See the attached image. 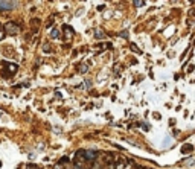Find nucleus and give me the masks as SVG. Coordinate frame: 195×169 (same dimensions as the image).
<instances>
[{
  "label": "nucleus",
  "mask_w": 195,
  "mask_h": 169,
  "mask_svg": "<svg viewBox=\"0 0 195 169\" xmlns=\"http://www.w3.org/2000/svg\"><path fill=\"white\" fill-rule=\"evenodd\" d=\"M82 157H84V160H96V157H98V154H96V151H84V149H81V151H78Z\"/></svg>",
  "instance_id": "3"
},
{
  "label": "nucleus",
  "mask_w": 195,
  "mask_h": 169,
  "mask_svg": "<svg viewBox=\"0 0 195 169\" xmlns=\"http://www.w3.org/2000/svg\"><path fill=\"white\" fill-rule=\"evenodd\" d=\"M51 37L57 40V38H60V37H61V34H60V31H58V29H55V28H54V29L51 31Z\"/></svg>",
  "instance_id": "5"
},
{
  "label": "nucleus",
  "mask_w": 195,
  "mask_h": 169,
  "mask_svg": "<svg viewBox=\"0 0 195 169\" xmlns=\"http://www.w3.org/2000/svg\"><path fill=\"white\" fill-rule=\"evenodd\" d=\"M43 51H44V52H51V46H49V44L46 43V44L43 46Z\"/></svg>",
  "instance_id": "6"
},
{
  "label": "nucleus",
  "mask_w": 195,
  "mask_h": 169,
  "mask_svg": "<svg viewBox=\"0 0 195 169\" xmlns=\"http://www.w3.org/2000/svg\"><path fill=\"white\" fill-rule=\"evenodd\" d=\"M143 5H145V2H142V0H140V2H139V0L134 2V6H143Z\"/></svg>",
  "instance_id": "8"
},
{
  "label": "nucleus",
  "mask_w": 195,
  "mask_h": 169,
  "mask_svg": "<svg viewBox=\"0 0 195 169\" xmlns=\"http://www.w3.org/2000/svg\"><path fill=\"white\" fill-rule=\"evenodd\" d=\"M64 31H66V40L70 41V40L73 38V29H72L70 26H64Z\"/></svg>",
  "instance_id": "4"
},
{
  "label": "nucleus",
  "mask_w": 195,
  "mask_h": 169,
  "mask_svg": "<svg viewBox=\"0 0 195 169\" xmlns=\"http://www.w3.org/2000/svg\"><path fill=\"white\" fill-rule=\"evenodd\" d=\"M3 37H5V32H3L2 29H0V41H2V40H3Z\"/></svg>",
  "instance_id": "10"
},
{
  "label": "nucleus",
  "mask_w": 195,
  "mask_h": 169,
  "mask_svg": "<svg viewBox=\"0 0 195 169\" xmlns=\"http://www.w3.org/2000/svg\"><path fill=\"white\" fill-rule=\"evenodd\" d=\"M85 72H87V66H82L81 67V73H85Z\"/></svg>",
  "instance_id": "9"
},
{
  "label": "nucleus",
  "mask_w": 195,
  "mask_h": 169,
  "mask_svg": "<svg viewBox=\"0 0 195 169\" xmlns=\"http://www.w3.org/2000/svg\"><path fill=\"white\" fill-rule=\"evenodd\" d=\"M133 169H143V167H133Z\"/></svg>",
  "instance_id": "11"
},
{
  "label": "nucleus",
  "mask_w": 195,
  "mask_h": 169,
  "mask_svg": "<svg viewBox=\"0 0 195 169\" xmlns=\"http://www.w3.org/2000/svg\"><path fill=\"white\" fill-rule=\"evenodd\" d=\"M26 169H41V167H40V166H37V164H34V163H32V164H29V166H28V167H26Z\"/></svg>",
  "instance_id": "7"
},
{
  "label": "nucleus",
  "mask_w": 195,
  "mask_h": 169,
  "mask_svg": "<svg viewBox=\"0 0 195 169\" xmlns=\"http://www.w3.org/2000/svg\"><path fill=\"white\" fill-rule=\"evenodd\" d=\"M5 32H8L11 35H15V34L20 32V28H18V25H17L15 21H8L6 25H5Z\"/></svg>",
  "instance_id": "2"
},
{
  "label": "nucleus",
  "mask_w": 195,
  "mask_h": 169,
  "mask_svg": "<svg viewBox=\"0 0 195 169\" xmlns=\"http://www.w3.org/2000/svg\"><path fill=\"white\" fill-rule=\"evenodd\" d=\"M18 6V2H9V0H0V11H12Z\"/></svg>",
  "instance_id": "1"
},
{
  "label": "nucleus",
  "mask_w": 195,
  "mask_h": 169,
  "mask_svg": "<svg viewBox=\"0 0 195 169\" xmlns=\"http://www.w3.org/2000/svg\"><path fill=\"white\" fill-rule=\"evenodd\" d=\"M0 167H2V161H0Z\"/></svg>",
  "instance_id": "12"
}]
</instances>
